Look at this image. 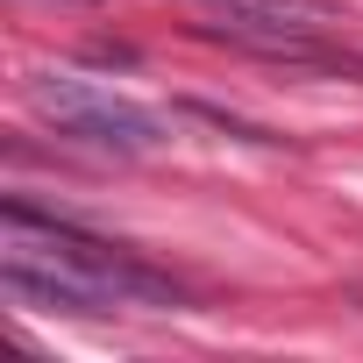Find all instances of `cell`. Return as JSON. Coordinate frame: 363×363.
<instances>
[{
    "label": "cell",
    "mask_w": 363,
    "mask_h": 363,
    "mask_svg": "<svg viewBox=\"0 0 363 363\" xmlns=\"http://www.w3.org/2000/svg\"><path fill=\"white\" fill-rule=\"evenodd\" d=\"M0 235H8V264L0 285L22 306H57V313H114V306H178V285L143 271L135 257L107 250L86 228L36 221L22 200L0 207Z\"/></svg>",
    "instance_id": "obj_1"
},
{
    "label": "cell",
    "mask_w": 363,
    "mask_h": 363,
    "mask_svg": "<svg viewBox=\"0 0 363 363\" xmlns=\"http://www.w3.org/2000/svg\"><path fill=\"white\" fill-rule=\"evenodd\" d=\"M29 107H36L57 135H72V143H86V150L143 157V150L164 143V114H150V107H135V100H121V93H107V86H93V79H72V72H36V79H29Z\"/></svg>",
    "instance_id": "obj_2"
},
{
    "label": "cell",
    "mask_w": 363,
    "mask_h": 363,
    "mask_svg": "<svg viewBox=\"0 0 363 363\" xmlns=\"http://www.w3.org/2000/svg\"><path fill=\"white\" fill-rule=\"evenodd\" d=\"M193 8H207L228 36L278 50V57H299L306 36H328L342 22V8H328V0H193Z\"/></svg>",
    "instance_id": "obj_3"
}]
</instances>
